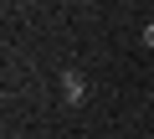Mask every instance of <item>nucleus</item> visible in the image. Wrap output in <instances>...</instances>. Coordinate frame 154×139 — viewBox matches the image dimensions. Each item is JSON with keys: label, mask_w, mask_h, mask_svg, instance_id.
<instances>
[{"label": "nucleus", "mask_w": 154, "mask_h": 139, "mask_svg": "<svg viewBox=\"0 0 154 139\" xmlns=\"http://www.w3.org/2000/svg\"><path fill=\"white\" fill-rule=\"evenodd\" d=\"M57 83H62V103H67V108H77V103L88 98V77L77 72V67H67V72H62Z\"/></svg>", "instance_id": "1"}, {"label": "nucleus", "mask_w": 154, "mask_h": 139, "mask_svg": "<svg viewBox=\"0 0 154 139\" xmlns=\"http://www.w3.org/2000/svg\"><path fill=\"white\" fill-rule=\"evenodd\" d=\"M144 46H149V52H154V21H149V26H144Z\"/></svg>", "instance_id": "2"}, {"label": "nucleus", "mask_w": 154, "mask_h": 139, "mask_svg": "<svg viewBox=\"0 0 154 139\" xmlns=\"http://www.w3.org/2000/svg\"><path fill=\"white\" fill-rule=\"evenodd\" d=\"M11 139H21V134H11Z\"/></svg>", "instance_id": "3"}]
</instances>
